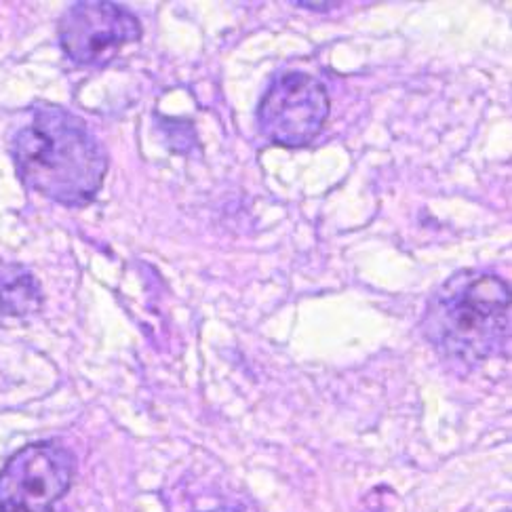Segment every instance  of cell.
<instances>
[{
  "label": "cell",
  "mask_w": 512,
  "mask_h": 512,
  "mask_svg": "<svg viewBox=\"0 0 512 512\" xmlns=\"http://www.w3.org/2000/svg\"><path fill=\"white\" fill-rule=\"evenodd\" d=\"M19 180L32 192L66 207H85L108 173L104 144L81 116L55 104H36L13 140Z\"/></svg>",
  "instance_id": "1"
},
{
  "label": "cell",
  "mask_w": 512,
  "mask_h": 512,
  "mask_svg": "<svg viewBox=\"0 0 512 512\" xmlns=\"http://www.w3.org/2000/svg\"><path fill=\"white\" fill-rule=\"evenodd\" d=\"M420 329L439 357L477 367L502 357L510 344V291L483 270H460L430 295Z\"/></svg>",
  "instance_id": "2"
},
{
  "label": "cell",
  "mask_w": 512,
  "mask_h": 512,
  "mask_svg": "<svg viewBox=\"0 0 512 512\" xmlns=\"http://www.w3.org/2000/svg\"><path fill=\"white\" fill-rule=\"evenodd\" d=\"M325 85L306 72L291 70L274 78L258 106V129L270 144L304 148L329 118Z\"/></svg>",
  "instance_id": "3"
},
{
  "label": "cell",
  "mask_w": 512,
  "mask_h": 512,
  "mask_svg": "<svg viewBox=\"0 0 512 512\" xmlns=\"http://www.w3.org/2000/svg\"><path fill=\"white\" fill-rule=\"evenodd\" d=\"M74 456L57 441L19 449L0 472V512H53L72 485Z\"/></svg>",
  "instance_id": "4"
},
{
  "label": "cell",
  "mask_w": 512,
  "mask_h": 512,
  "mask_svg": "<svg viewBox=\"0 0 512 512\" xmlns=\"http://www.w3.org/2000/svg\"><path fill=\"white\" fill-rule=\"evenodd\" d=\"M140 38V19L116 3H74L59 19V43L78 66H108Z\"/></svg>",
  "instance_id": "5"
},
{
  "label": "cell",
  "mask_w": 512,
  "mask_h": 512,
  "mask_svg": "<svg viewBox=\"0 0 512 512\" xmlns=\"http://www.w3.org/2000/svg\"><path fill=\"white\" fill-rule=\"evenodd\" d=\"M43 306V293L32 274L0 258V310L7 317H30Z\"/></svg>",
  "instance_id": "6"
},
{
  "label": "cell",
  "mask_w": 512,
  "mask_h": 512,
  "mask_svg": "<svg viewBox=\"0 0 512 512\" xmlns=\"http://www.w3.org/2000/svg\"><path fill=\"white\" fill-rule=\"evenodd\" d=\"M224 512H247L245 508H239V510H224Z\"/></svg>",
  "instance_id": "7"
}]
</instances>
